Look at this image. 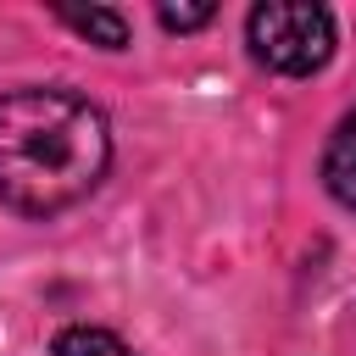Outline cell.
Masks as SVG:
<instances>
[{"label": "cell", "instance_id": "obj_6", "mask_svg": "<svg viewBox=\"0 0 356 356\" xmlns=\"http://www.w3.org/2000/svg\"><path fill=\"white\" fill-rule=\"evenodd\" d=\"M217 11L211 6H161V28H172V33H189V28H206Z\"/></svg>", "mask_w": 356, "mask_h": 356}, {"label": "cell", "instance_id": "obj_5", "mask_svg": "<svg viewBox=\"0 0 356 356\" xmlns=\"http://www.w3.org/2000/svg\"><path fill=\"white\" fill-rule=\"evenodd\" d=\"M67 28H78L83 39H95V44H106V50H122L128 44V22H122V11H106V6H89V11H56Z\"/></svg>", "mask_w": 356, "mask_h": 356}, {"label": "cell", "instance_id": "obj_1", "mask_svg": "<svg viewBox=\"0 0 356 356\" xmlns=\"http://www.w3.org/2000/svg\"><path fill=\"white\" fill-rule=\"evenodd\" d=\"M111 161V128L100 106L72 89L0 95V200L22 217H56L78 206Z\"/></svg>", "mask_w": 356, "mask_h": 356}, {"label": "cell", "instance_id": "obj_4", "mask_svg": "<svg viewBox=\"0 0 356 356\" xmlns=\"http://www.w3.org/2000/svg\"><path fill=\"white\" fill-rule=\"evenodd\" d=\"M50 356H134L111 328H89V323H72V328H61L56 334V345H50Z\"/></svg>", "mask_w": 356, "mask_h": 356}, {"label": "cell", "instance_id": "obj_2", "mask_svg": "<svg viewBox=\"0 0 356 356\" xmlns=\"http://www.w3.org/2000/svg\"><path fill=\"white\" fill-rule=\"evenodd\" d=\"M250 56L273 72L306 78L334 56V17L306 0H267L250 11Z\"/></svg>", "mask_w": 356, "mask_h": 356}, {"label": "cell", "instance_id": "obj_3", "mask_svg": "<svg viewBox=\"0 0 356 356\" xmlns=\"http://www.w3.org/2000/svg\"><path fill=\"white\" fill-rule=\"evenodd\" d=\"M323 184L339 206H356V111L339 117V128L323 150Z\"/></svg>", "mask_w": 356, "mask_h": 356}]
</instances>
